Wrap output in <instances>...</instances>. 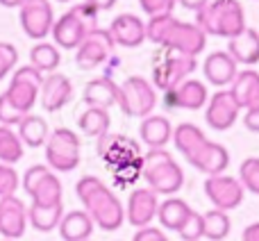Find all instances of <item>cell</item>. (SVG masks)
<instances>
[{
  "label": "cell",
  "mask_w": 259,
  "mask_h": 241,
  "mask_svg": "<svg viewBox=\"0 0 259 241\" xmlns=\"http://www.w3.org/2000/svg\"><path fill=\"white\" fill-rule=\"evenodd\" d=\"M55 14L50 0H25L21 7V27L30 39H46L53 32Z\"/></svg>",
  "instance_id": "obj_12"
},
{
  "label": "cell",
  "mask_w": 259,
  "mask_h": 241,
  "mask_svg": "<svg viewBox=\"0 0 259 241\" xmlns=\"http://www.w3.org/2000/svg\"><path fill=\"white\" fill-rule=\"evenodd\" d=\"M75 193L84 205V212L91 216L94 225L105 232H114L125 221V207L116 198V193L96 175H84L77 180Z\"/></svg>",
  "instance_id": "obj_2"
},
{
  "label": "cell",
  "mask_w": 259,
  "mask_h": 241,
  "mask_svg": "<svg viewBox=\"0 0 259 241\" xmlns=\"http://www.w3.org/2000/svg\"><path fill=\"white\" fill-rule=\"evenodd\" d=\"M178 234L182 241H200L202 239V214L193 212L187 219V223L178 230Z\"/></svg>",
  "instance_id": "obj_38"
},
{
  "label": "cell",
  "mask_w": 259,
  "mask_h": 241,
  "mask_svg": "<svg viewBox=\"0 0 259 241\" xmlns=\"http://www.w3.org/2000/svg\"><path fill=\"white\" fill-rule=\"evenodd\" d=\"M114 44L123 48H139L146 41V23L134 14H118L109 25Z\"/></svg>",
  "instance_id": "obj_20"
},
{
  "label": "cell",
  "mask_w": 259,
  "mask_h": 241,
  "mask_svg": "<svg viewBox=\"0 0 259 241\" xmlns=\"http://www.w3.org/2000/svg\"><path fill=\"white\" fill-rule=\"evenodd\" d=\"M243 184L239 182V178H232V175H209L205 180V196L211 200L214 210L221 212H230L237 210L239 205L243 203Z\"/></svg>",
  "instance_id": "obj_11"
},
{
  "label": "cell",
  "mask_w": 259,
  "mask_h": 241,
  "mask_svg": "<svg viewBox=\"0 0 259 241\" xmlns=\"http://www.w3.org/2000/svg\"><path fill=\"white\" fill-rule=\"evenodd\" d=\"M23 3H25V0H0V5H3V7H7V9H14V7L21 9Z\"/></svg>",
  "instance_id": "obj_47"
},
{
  "label": "cell",
  "mask_w": 259,
  "mask_h": 241,
  "mask_svg": "<svg viewBox=\"0 0 259 241\" xmlns=\"http://www.w3.org/2000/svg\"><path fill=\"white\" fill-rule=\"evenodd\" d=\"M77 125H80L82 134L100 139V137H105V134H109L112 116H109V112L103 107H87L84 112L80 114V118H77Z\"/></svg>",
  "instance_id": "obj_31"
},
{
  "label": "cell",
  "mask_w": 259,
  "mask_h": 241,
  "mask_svg": "<svg viewBox=\"0 0 259 241\" xmlns=\"http://www.w3.org/2000/svg\"><path fill=\"white\" fill-rule=\"evenodd\" d=\"M157 105L155 87L141 75H132L118 85V107L125 116L146 118Z\"/></svg>",
  "instance_id": "obj_7"
},
{
  "label": "cell",
  "mask_w": 259,
  "mask_h": 241,
  "mask_svg": "<svg viewBox=\"0 0 259 241\" xmlns=\"http://www.w3.org/2000/svg\"><path fill=\"white\" fill-rule=\"evenodd\" d=\"M207 87L205 82L189 77L182 85H178L175 89L164 91V103L170 109H189V112H198L207 105Z\"/></svg>",
  "instance_id": "obj_15"
},
{
  "label": "cell",
  "mask_w": 259,
  "mask_h": 241,
  "mask_svg": "<svg viewBox=\"0 0 259 241\" xmlns=\"http://www.w3.org/2000/svg\"><path fill=\"white\" fill-rule=\"evenodd\" d=\"M44 148H46V162H48L50 171L71 173L73 169H77V164L82 159L80 137L68 128L50 130V137Z\"/></svg>",
  "instance_id": "obj_6"
},
{
  "label": "cell",
  "mask_w": 259,
  "mask_h": 241,
  "mask_svg": "<svg viewBox=\"0 0 259 241\" xmlns=\"http://www.w3.org/2000/svg\"><path fill=\"white\" fill-rule=\"evenodd\" d=\"M57 3H71V0H57Z\"/></svg>",
  "instance_id": "obj_48"
},
{
  "label": "cell",
  "mask_w": 259,
  "mask_h": 241,
  "mask_svg": "<svg viewBox=\"0 0 259 241\" xmlns=\"http://www.w3.org/2000/svg\"><path fill=\"white\" fill-rule=\"evenodd\" d=\"M73 98V82L62 73H50L44 77V85L39 89V100L41 107L46 112H59L62 107H66Z\"/></svg>",
  "instance_id": "obj_18"
},
{
  "label": "cell",
  "mask_w": 259,
  "mask_h": 241,
  "mask_svg": "<svg viewBox=\"0 0 259 241\" xmlns=\"http://www.w3.org/2000/svg\"><path fill=\"white\" fill-rule=\"evenodd\" d=\"M143 180L157 196H175L184 184V171L166 148H152L143 157Z\"/></svg>",
  "instance_id": "obj_4"
},
{
  "label": "cell",
  "mask_w": 259,
  "mask_h": 241,
  "mask_svg": "<svg viewBox=\"0 0 259 241\" xmlns=\"http://www.w3.org/2000/svg\"><path fill=\"white\" fill-rule=\"evenodd\" d=\"M139 5L148 16H161V14H173L178 0H139Z\"/></svg>",
  "instance_id": "obj_40"
},
{
  "label": "cell",
  "mask_w": 259,
  "mask_h": 241,
  "mask_svg": "<svg viewBox=\"0 0 259 241\" xmlns=\"http://www.w3.org/2000/svg\"><path fill=\"white\" fill-rule=\"evenodd\" d=\"M139 134H141V141L146 143L148 148H164L166 143L173 139V125L166 116H159V114H150L141 120V128H139Z\"/></svg>",
  "instance_id": "obj_25"
},
{
  "label": "cell",
  "mask_w": 259,
  "mask_h": 241,
  "mask_svg": "<svg viewBox=\"0 0 259 241\" xmlns=\"http://www.w3.org/2000/svg\"><path fill=\"white\" fill-rule=\"evenodd\" d=\"M191 214H193V210L189 207V203L182 200V198H175V196H168L166 200H161L159 210H157V219H159L161 228L173 230V232H178V230L187 223V219Z\"/></svg>",
  "instance_id": "obj_26"
},
{
  "label": "cell",
  "mask_w": 259,
  "mask_h": 241,
  "mask_svg": "<svg viewBox=\"0 0 259 241\" xmlns=\"http://www.w3.org/2000/svg\"><path fill=\"white\" fill-rule=\"evenodd\" d=\"M187 162L196 171H200V173H205L207 178H209V175L225 173V169L230 166V152L223 143L209 141V139H207V141L202 143V146L198 148Z\"/></svg>",
  "instance_id": "obj_17"
},
{
  "label": "cell",
  "mask_w": 259,
  "mask_h": 241,
  "mask_svg": "<svg viewBox=\"0 0 259 241\" xmlns=\"http://www.w3.org/2000/svg\"><path fill=\"white\" fill-rule=\"evenodd\" d=\"M44 73L41 71H36L32 64H27V66H21V68H16V73L12 75V80H21V82H30V85H34V87H39L41 89V85H44Z\"/></svg>",
  "instance_id": "obj_41"
},
{
  "label": "cell",
  "mask_w": 259,
  "mask_h": 241,
  "mask_svg": "<svg viewBox=\"0 0 259 241\" xmlns=\"http://www.w3.org/2000/svg\"><path fill=\"white\" fill-rule=\"evenodd\" d=\"M62 62V55H59V48L55 44H48V41H39L36 46H32L30 50V64L41 73H55Z\"/></svg>",
  "instance_id": "obj_32"
},
{
  "label": "cell",
  "mask_w": 259,
  "mask_h": 241,
  "mask_svg": "<svg viewBox=\"0 0 259 241\" xmlns=\"http://www.w3.org/2000/svg\"><path fill=\"white\" fill-rule=\"evenodd\" d=\"M18 62V50L16 46H12L9 41H0V80L7 77L14 71Z\"/></svg>",
  "instance_id": "obj_37"
},
{
  "label": "cell",
  "mask_w": 259,
  "mask_h": 241,
  "mask_svg": "<svg viewBox=\"0 0 259 241\" xmlns=\"http://www.w3.org/2000/svg\"><path fill=\"white\" fill-rule=\"evenodd\" d=\"M146 41L164 46L173 53L198 57L207 46V34L196 23H184L173 14H161L150 16V21L146 23Z\"/></svg>",
  "instance_id": "obj_1"
},
{
  "label": "cell",
  "mask_w": 259,
  "mask_h": 241,
  "mask_svg": "<svg viewBox=\"0 0 259 241\" xmlns=\"http://www.w3.org/2000/svg\"><path fill=\"white\" fill-rule=\"evenodd\" d=\"M87 241H91V239H87Z\"/></svg>",
  "instance_id": "obj_50"
},
{
  "label": "cell",
  "mask_w": 259,
  "mask_h": 241,
  "mask_svg": "<svg viewBox=\"0 0 259 241\" xmlns=\"http://www.w3.org/2000/svg\"><path fill=\"white\" fill-rule=\"evenodd\" d=\"M98 14L100 12H96L87 3L73 5L66 14L55 18L53 32H50L55 39V46L66 50H77V46L87 39V34L98 27Z\"/></svg>",
  "instance_id": "obj_5"
},
{
  "label": "cell",
  "mask_w": 259,
  "mask_h": 241,
  "mask_svg": "<svg viewBox=\"0 0 259 241\" xmlns=\"http://www.w3.org/2000/svg\"><path fill=\"white\" fill-rule=\"evenodd\" d=\"M205 141H207L205 132L193 123H180L178 128H173V143L184 155V159H189Z\"/></svg>",
  "instance_id": "obj_30"
},
{
  "label": "cell",
  "mask_w": 259,
  "mask_h": 241,
  "mask_svg": "<svg viewBox=\"0 0 259 241\" xmlns=\"http://www.w3.org/2000/svg\"><path fill=\"white\" fill-rule=\"evenodd\" d=\"M18 187H21V178H18L16 169L9 164H0V198L16 196Z\"/></svg>",
  "instance_id": "obj_36"
},
{
  "label": "cell",
  "mask_w": 259,
  "mask_h": 241,
  "mask_svg": "<svg viewBox=\"0 0 259 241\" xmlns=\"http://www.w3.org/2000/svg\"><path fill=\"white\" fill-rule=\"evenodd\" d=\"M157 210H159V198L152 189L141 187L134 189L127 198L125 207V221L134 228H148L152 221L157 219Z\"/></svg>",
  "instance_id": "obj_14"
},
{
  "label": "cell",
  "mask_w": 259,
  "mask_h": 241,
  "mask_svg": "<svg viewBox=\"0 0 259 241\" xmlns=\"http://www.w3.org/2000/svg\"><path fill=\"white\" fill-rule=\"evenodd\" d=\"M196 68H198L196 57L166 50L164 55H159V59L152 66V87L159 91H170L178 85H182L184 80H189V75H193Z\"/></svg>",
  "instance_id": "obj_8"
},
{
  "label": "cell",
  "mask_w": 259,
  "mask_h": 241,
  "mask_svg": "<svg viewBox=\"0 0 259 241\" xmlns=\"http://www.w3.org/2000/svg\"><path fill=\"white\" fill-rule=\"evenodd\" d=\"M27 230V207L16 196L0 198V237L21 239Z\"/></svg>",
  "instance_id": "obj_16"
},
{
  "label": "cell",
  "mask_w": 259,
  "mask_h": 241,
  "mask_svg": "<svg viewBox=\"0 0 259 241\" xmlns=\"http://www.w3.org/2000/svg\"><path fill=\"white\" fill-rule=\"evenodd\" d=\"M228 53L239 66H252L259 62V32L246 27L241 34L228 39Z\"/></svg>",
  "instance_id": "obj_21"
},
{
  "label": "cell",
  "mask_w": 259,
  "mask_h": 241,
  "mask_svg": "<svg viewBox=\"0 0 259 241\" xmlns=\"http://www.w3.org/2000/svg\"><path fill=\"white\" fill-rule=\"evenodd\" d=\"M84 3L91 5L96 12H107V9H112L116 5V0H84Z\"/></svg>",
  "instance_id": "obj_44"
},
{
  "label": "cell",
  "mask_w": 259,
  "mask_h": 241,
  "mask_svg": "<svg viewBox=\"0 0 259 241\" xmlns=\"http://www.w3.org/2000/svg\"><path fill=\"white\" fill-rule=\"evenodd\" d=\"M202 71H205V77L209 85L223 89V87H232L234 77L239 75V64L230 57L228 50H214V53L207 55Z\"/></svg>",
  "instance_id": "obj_19"
},
{
  "label": "cell",
  "mask_w": 259,
  "mask_h": 241,
  "mask_svg": "<svg viewBox=\"0 0 259 241\" xmlns=\"http://www.w3.org/2000/svg\"><path fill=\"white\" fill-rule=\"evenodd\" d=\"M243 125H246L248 132H259V107L246 109V114H243Z\"/></svg>",
  "instance_id": "obj_43"
},
{
  "label": "cell",
  "mask_w": 259,
  "mask_h": 241,
  "mask_svg": "<svg viewBox=\"0 0 259 241\" xmlns=\"http://www.w3.org/2000/svg\"><path fill=\"white\" fill-rule=\"evenodd\" d=\"M230 91H232V96L237 98L241 109L259 107V73L252 71V68L239 71V75L234 77Z\"/></svg>",
  "instance_id": "obj_23"
},
{
  "label": "cell",
  "mask_w": 259,
  "mask_h": 241,
  "mask_svg": "<svg viewBox=\"0 0 259 241\" xmlns=\"http://www.w3.org/2000/svg\"><path fill=\"white\" fill-rule=\"evenodd\" d=\"M64 216V205H30L27 207V223L39 232H53L59 228V221Z\"/></svg>",
  "instance_id": "obj_28"
},
{
  "label": "cell",
  "mask_w": 259,
  "mask_h": 241,
  "mask_svg": "<svg viewBox=\"0 0 259 241\" xmlns=\"http://www.w3.org/2000/svg\"><path fill=\"white\" fill-rule=\"evenodd\" d=\"M5 94H7L9 103H12L14 107L23 114V116H25V114H30L32 109H34L36 100H39V87L30 85V82L12 80L9 82V87L5 89Z\"/></svg>",
  "instance_id": "obj_29"
},
{
  "label": "cell",
  "mask_w": 259,
  "mask_h": 241,
  "mask_svg": "<svg viewBox=\"0 0 259 241\" xmlns=\"http://www.w3.org/2000/svg\"><path fill=\"white\" fill-rule=\"evenodd\" d=\"M0 241H12V239H0Z\"/></svg>",
  "instance_id": "obj_49"
},
{
  "label": "cell",
  "mask_w": 259,
  "mask_h": 241,
  "mask_svg": "<svg viewBox=\"0 0 259 241\" xmlns=\"http://www.w3.org/2000/svg\"><path fill=\"white\" fill-rule=\"evenodd\" d=\"M84 103L87 107H103L109 109L112 105H118V85L109 75L96 77L84 87Z\"/></svg>",
  "instance_id": "obj_22"
},
{
  "label": "cell",
  "mask_w": 259,
  "mask_h": 241,
  "mask_svg": "<svg viewBox=\"0 0 259 241\" xmlns=\"http://www.w3.org/2000/svg\"><path fill=\"white\" fill-rule=\"evenodd\" d=\"M94 228H96L94 221L84 210H73V212H64L57 230L64 241H87L91 239Z\"/></svg>",
  "instance_id": "obj_24"
},
{
  "label": "cell",
  "mask_w": 259,
  "mask_h": 241,
  "mask_svg": "<svg viewBox=\"0 0 259 241\" xmlns=\"http://www.w3.org/2000/svg\"><path fill=\"white\" fill-rule=\"evenodd\" d=\"M205 120L211 130H219V132H225L230 130L239 118V107L237 98L232 96L230 89H219L216 94H211V98L207 100L205 105Z\"/></svg>",
  "instance_id": "obj_13"
},
{
  "label": "cell",
  "mask_w": 259,
  "mask_h": 241,
  "mask_svg": "<svg viewBox=\"0 0 259 241\" xmlns=\"http://www.w3.org/2000/svg\"><path fill=\"white\" fill-rule=\"evenodd\" d=\"M180 5H182L184 9H191V12H200L202 7H205L209 0H178Z\"/></svg>",
  "instance_id": "obj_46"
},
{
  "label": "cell",
  "mask_w": 259,
  "mask_h": 241,
  "mask_svg": "<svg viewBox=\"0 0 259 241\" xmlns=\"http://www.w3.org/2000/svg\"><path fill=\"white\" fill-rule=\"evenodd\" d=\"M23 118V114L18 112L16 107H14L12 103H9L7 94H0V125H7V128H12V125H18Z\"/></svg>",
  "instance_id": "obj_39"
},
{
  "label": "cell",
  "mask_w": 259,
  "mask_h": 241,
  "mask_svg": "<svg viewBox=\"0 0 259 241\" xmlns=\"http://www.w3.org/2000/svg\"><path fill=\"white\" fill-rule=\"evenodd\" d=\"M23 152H25V146L21 137L12 128L0 125V164H16L23 159Z\"/></svg>",
  "instance_id": "obj_34"
},
{
  "label": "cell",
  "mask_w": 259,
  "mask_h": 241,
  "mask_svg": "<svg viewBox=\"0 0 259 241\" xmlns=\"http://www.w3.org/2000/svg\"><path fill=\"white\" fill-rule=\"evenodd\" d=\"M132 241H170V239L164 234V230L148 225V228H139L137 232H134Z\"/></svg>",
  "instance_id": "obj_42"
},
{
  "label": "cell",
  "mask_w": 259,
  "mask_h": 241,
  "mask_svg": "<svg viewBox=\"0 0 259 241\" xmlns=\"http://www.w3.org/2000/svg\"><path fill=\"white\" fill-rule=\"evenodd\" d=\"M241 241H259V223H250L241 234Z\"/></svg>",
  "instance_id": "obj_45"
},
{
  "label": "cell",
  "mask_w": 259,
  "mask_h": 241,
  "mask_svg": "<svg viewBox=\"0 0 259 241\" xmlns=\"http://www.w3.org/2000/svg\"><path fill=\"white\" fill-rule=\"evenodd\" d=\"M23 189L32 198V205H59L64 196L59 178L44 164H34L25 171Z\"/></svg>",
  "instance_id": "obj_9"
},
{
  "label": "cell",
  "mask_w": 259,
  "mask_h": 241,
  "mask_svg": "<svg viewBox=\"0 0 259 241\" xmlns=\"http://www.w3.org/2000/svg\"><path fill=\"white\" fill-rule=\"evenodd\" d=\"M114 39L109 34V30L96 27L94 32L87 34V39L77 46L75 50V64L82 71H94L100 64H105L114 53Z\"/></svg>",
  "instance_id": "obj_10"
},
{
  "label": "cell",
  "mask_w": 259,
  "mask_h": 241,
  "mask_svg": "<svg viewBox=\"0 0 259 241\" xmlns=\"http://www.w3.org/2000/svg\"><path fill=\"white\" fill-rule=\"evenodd\" d=\"M18 137H21L23 146H30V148H41L46 146L50 137V128H48V120L44 116H36V114H25L18 123Z\"/></svg>",
  "instance_id": "obj_27"
},
{
  "label": "cell",
  "mask_w": 259,
  "mask_h": 241,
  "mask_svg": "<svg viewBox=\"0 0 259 241\" xmlns=\"http://www.w3.org/2000/svg\"><path fill=\"white\" fill-rule=\"evenodd\" d=\"M196 25L209 36H232L246 30V12L239 0H209L200 12H196Z\"/></svg>",
  "instance_id": "obj_3"
},
{
  "label": "cell",
  "mask_w": 259,
  "mask_h": 241,
  "mask_svg": "<svg viewBox=\"0 0 259 241\" xmlns=\"http://www.w3.org/2000/svg\"><path fill=\"white\" fill-rule=\"evenodd\" d=\"M232 230V221H230L228 212L211 210L202 214V239L207 241H223Z\"/></svg>",
  "instance_id": "obj_33"
},
{
  "label": "cell",
  "mask_w": 259,
  "mask_h": 241,
  "mask_svg": "<svg viewBox=\"0 0 259 241\" xmlns=\"http://www.w3.org/2000/svg\"><path fill=\"white\" fill-rule=\"evenodd\" d=\"M239 182L243 189L259 196V157H248L239 166Z\"/></svg>",
  "instance_id": "obj_35"
}]
</instances>
